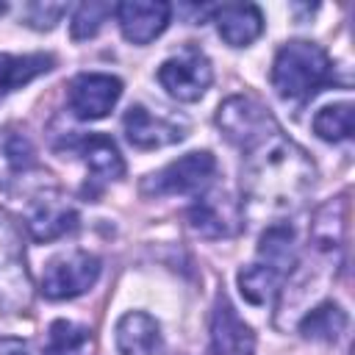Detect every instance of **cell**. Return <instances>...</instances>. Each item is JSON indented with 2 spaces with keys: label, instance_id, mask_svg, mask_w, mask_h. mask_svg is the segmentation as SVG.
Instances as JSON below:
<instances>
[{
  "label": "cell",
  "instance_id": "1",
  "mask_svg": "<svg viewBox=\"0 0 355 355\" xmlns=\"http://www.w3.org/2000/svg\"><path fill=\"white\" fill-rule=\"evenodd\" d=\"M241 153V216L275 225L302 208L316 183V166L311 155L280 130V125Z\"/></svg>",
  "mask_w": 355,
  "mask_h": 355
},
{
  "label": "cell",
  "instance_id": "2",
  "mask_svg": "<svg viewBox=\"0 0 355 355\" xmlns=\"http://www.w3.org/2000/svg\"><path fill=\"white\" fill-rule=\"evenodd\" d=\"M333 80L330 55L313 42H286L272 64V86L286 103L311 100L324 83Z\"/></svg>",
  "mask_w": 355,
  "mask_h": 355
},
{
  "label": "cell",
  "instance_id": "3",
  "mask_svg": "<svg viewBox=\"0 0 355 355\" xmlns=\"http://www.w3.org/2000/svg\"><path fill=\"white\" fill-rule=\"evenodd\" d=\"M33 302V280L25 261V239L17 219L0 211V313H25Z\"/></svg>",
  "mask_w": 355,
  "mask_h": 355
},
{
  "label": "cell",
  "instance_id": "4",
  "mask_svg": "<svg viewBox=\"0 0 355 355\" xmlns=\"http://www.w3.org/2000/svg\"><path fill=\"white\" fill-rule=\"evenodd\" d=\"M216 175V158L208 150L189 153L164 169L141 180L144 197H169V194H202Z\"/></svg>",
  "mask_w": 355,
  "mask_h": 355
},
{
  "label": "cell",
  "instance_id": "5",
  "mask_svg": "<svg viewBox=\"0 0 355 355\" xmlns=\"http://www.w3.org/2000/svg\"><path fill=\"white\" fill-rule=\"evenodd\" d=\"M100 277V258L86 250L55 255L42 272V294L47 300H72L86 294Z\"/></svg>",
  "mask_w": 355,
  "mask_h": 355
},
{
  "label": "cell",
  "instance_id": "6",
  "mask_svg": "<svg viewBox=\"0 0 355 355\" xmlns=\"http://www.w3.org/2000/svg\"><path fill=\"white\" fill-rule=\"evenodd\" d=\"M214 80V69L205 53L197 47H186L183 53L166 58L158 67V83L180 103H194L205 94Z\"/></svg>",
  "mask_w": 355,
  "mask_h": 355
},
{
  "label": "cell",
  "instance_id": "7",
  "mask_svg": "<svg viewBox=\"0 0 355 355\" xmlns=\"http://www.w3.org/2000/svg\"><path fill=\"white\" fill-rule=\"evenodd\" d=\"M216 125L225 133V139L230 144H236L239 150L250 147L252 141H258L263 133H269L272 128H277L275 116L252 97L244 94H233L227 97L219 111H216Z\"/></svg>",
  "mask_w": 355,
  "mask_h": 355
},
{
  "label": "cell",
  "instance_id": "8",
  "mask_svg": "<svg viewBox=\"0 0 355 355\" xmlns=\"http://www.w3.org/2000/svg\"><path fill=\"white\" fill-rule=\"evenodd\" d=\"M122 80L105 72H80L67 89L69 111L78 119H103L119 100Z\"/></svg>",
  "mask_w": 355,
  "mask_h": 355
},
{
  "label": "cell",
  "instance_id": "9",
  "mask_svg": "<svg viewBox=\"0 0 355 355\" xmlns=\"http://www.w3.org/2000/svg\"><path fill=\"white\" fill-rule=\"evenodd\" d=\"M25 225L36 241H55L75 230L78 211L69 202V197H64L58 189H42L28 205Z\"/></svg>",
  "mask_w": 355,
  "mask_h": 355
},
{
  "label": "cell",
  "instance_id": "10",
  "mask_svg": "<svg viewBox=\"0 0 355 355\" xmlns=\"http://www.w3.org/2000/svg\"><path fill=\"white\" fill-rule=\"evenodd\" d=\"M241 208L222 191H202L189 208V227L202 239H227L241 230Z\"/></svg>",
  "mask_w": 355,
  "mask_h": 355
},
{
  "label": "cell",
  "instance_id": "11",
  "mask_svg": "<svg viewBox=\"0 0 355 355\" xmlns=\"http://www.w3.org/2000/svg\"><path fill=\"white\" fill-rule=\"evenodd\" d=\"M122 128H125V139L139 150H158V147L178 144L186 139V130H189L183 119L153 114L144 105H130L122 119Z\"/></svg>",
  "mask_w": 355,
  "mask_h": 355
},
{
  "label": "cell",
  "instance_id": "12",
  "mask_svg": "<svg viewBox=\"0 0 355 355\" xmlns=\"http://www.w3.org/2000/svg\"><path fill=\"white\" fill-rule=\"evenodd\" d=\"M122 36L133 44H147L169 25L172 6L161 0H128L114 8Z\"/></svg>",
  "mask_w": 355,
  "mask_h": 355
},
{
  "label": "cell",
  "instance_id": "13",
  "mask_svg": "<svg viewBox=\"0 0 355 355\" xmlns=\"http://www.w3.org/2000/svg\"><path fill=\"white\" fill-rule=\"evenodd\" d=\"M211 341L216 355H255V333L244 324L225 294L216 297L211 316Z\"/></svg>",
  "mask_w": 355,
  "mask_h": 355
},
{
  "label": "cell",
  "instance_id": "14",
  "mask_svg": "<svg viewBox=\"0 0 355 355\" xmlns=\"http://www.w3.org/2000/svg\"><path fill=\"white\" fill-rule=\"evenodd\" d=\"M119 355H164L161 327L144 311H128L114 330Z\"/></svg>",
  "mask_w": 355,
  "mask_h": 355
},
{
  "label": "cell",
  "instance_id": "15",
  "mask_svg": "<svg viewBox=\"0 0 355 355\" xmlns=\"http://www.w3.org/2000/svg\"><path fill=\"white\" fill-rule=\"evenodd\" d=\"M214 22L219 36L230 47H247L252 44L263 31V14L252 3H233L214 11Z\"/></svg>",
  "mask_w": 355,
  "mask_h": 355
},
{
  "label": "cell",
  "instance_id": "16",
  "mask_svg": "<svg viewBox=\"0 0 355 355\" xmlns=\"http://www.w3.org/2000/svg\"><path fill=\"white\" fill-rule=\"evenodd\" d=\"M72 147L83 155L86 166H89L97 178H103V180H119V178L125 175V161H122L116 144H114L108 136H103V133H89V136L75 139Z\"/></svg>",
  "mask_w": 355,
  "mask_h": 355
},
{
  "label": "cell",
  "instance_id": "17",
  "mask_svg": "<svg viewBox=\"0 0 355 355\" xmlns=\"http://www.w3.org/2000/svg\"><path fill=\"white\" fill-rule=\"evenodd\" d=\"M55 64L53 55L47 53H31V55H8V53H0V103L17 92L19 86L31 83L33 78L50 72Z\"/></svg>",
  "mask_w": 355,
  "mask_h": 355
},
{
  "label": "cell",
  "instance_id": "18",
  "mask_svg": "<svg viewBox=\"0 0 355 355\" xmlns=\"http://www.w3.org/2000/svg\"><path fill=\"white\" fill-rule=\"evenodd\" d=\"M44 355H94V333L83 324L55 319L47 330Z\"/></svg>",
  "mask_w": 355,
  "mask_h": 355
},
{
  "label": "cell",
  "instance_id": "19",
  "mask_svg": "<svg viewBox=\"0 0 355 355\" xmlns=\"http://www.w3.org/2000/svg\"><path fill=\"white\" fill-rule=\"evenodd\" d=\"M31 166H33L31 141L11 128H0V186L14 183Z\"/></svg>",
  "mask_w": 355,
  "mask_h": 355
},
{
  "label": "cell",
  "instance_id": "20",
  "mask_svg": "<svg viewBox=\"0 0 355 355\" xmlns=\"http://www.w3.org/2000/svg\"><path fill=\"white\" fill-rule=\"evenodd\" d=\"M300 333L302 338H311V341H336L344 330H347V313L341 305L336 302H322L316 308H311L302 319H300Z\"/></svg>",
  "mask_w": 355,
  "mask_h": 355
},
{
  "label": "cell",
  "instance_id": "21",
  "mask_svg": "<svg viewBox=\"0 0 355 355\" xmlns=\"http://www.w3.org/2000/svg\"><path fill=\"white\" fill-rule=\"evenodd\" d=\"M313 133L324 141H347L352 136V105L336 103L313 116Z\"/></svg>",
  "mask_w": 355,
  "mask_h": 355
},
{
  "label": "cell",
  "instance_id": "22",
  "mask_svg": "<svg viewBox=\"0 0 355 355\" xmlns=\"http://www.w3.org/2000/svg\"><path fill=\"white\" fill-rule=\"evenodd\" d=\"M114 8L116 6H111V3H83V6H78L75 17H72V39H92L103 28V22L114 14Z\"/></svg>",
  "mask_w": 355,
  "mask_h": 355
},
{
  "label": "cell",
  "instance_id": "23",
  "mask_svg": "<svg viewBox=\"0 0 355 355\" xmlns=\"http://www.w3.org/2000/svg\"><path fill=\"white\" fill-rule=\"evenodd\" d=\"M64 11H67L64 3H31L28 11H25V19L36 31H50L61 19Z\"/></svg>",
  "mask_w": 355,
  "mask_h": 355
},
{
  "label": "cell",
  "instance_id": "24",
  "mask_svg": "<svg viewBox=\"0 0 355 355\" xmlns=\"http://www.w3.org/2000/svg\"><path fill=\"white\" fill-rule=\"evenodd\" d=\"M0 355H28V347L22 341L6 338V341H0Z\"/></svg>",
  "mask_w": 355,
  "mask_h": 355
},
{
  "label": "cell",
  "instance_id": "25",
  "mask_svg": "<svg viewBox=\"0 0 355 355\" xmlns=\"http://www.w3.org/2000/svg\"><path fill=\"white\" fill-rule=\"evenodd\" d=\"M3 11H6V3H0V14H3Z\"/></svg>",
  "mask_w": 355,
  "mask_h": 355
}]
</instances>
